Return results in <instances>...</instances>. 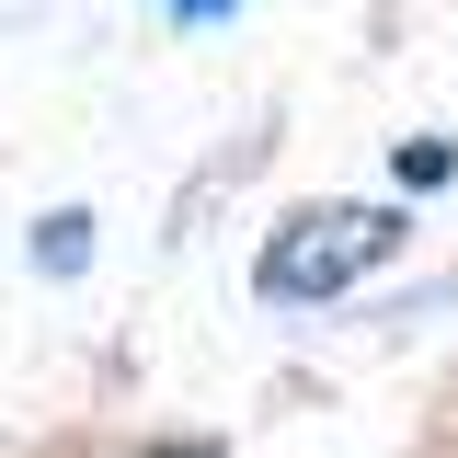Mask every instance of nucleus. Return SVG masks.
I'll return each instance as SVG.
<instances>
[{
	"label": "nucleus",
	"instance_id": "nucleus-1",
	"mask_svg": "<svg viewBox=\"0 0 458 458\" xmlns=\"http://www.w3.org/2000/svg\"><path fill=\"white\" fill-rule=\"evenodd\" d=\"M390 241H401L390 207H298V218L264 241L252 286H264V298H333V286H355L367 264H390Z\"/></svg>",
	"mask_w": 458,
	"mask_h": 458
},
{
	"label": "nucleus",
	"instance_id": "nucleus-2",
	"mask_svg": "<svg viewBox=\"0 0 458 458\" xmlns=\"http://www.w3.org/2000/svg\"><path fill=\"white\" fill-rule=\"evenodd\" d=\"M35 264H47V276H81V264H92V218H81V207L35 218Z\"/></svg>",
	"mask_w": 458,
	"mask_h": 458
},
{
	"label": "nucleus",
	"instance_id": "nucleus-3",
	"mask_svg": "<svg viewBox=\"0 0 458 458\" xmlns=\"http://www.w3.org/2000/svg\"><path fill=\"white\" fill-rule=\"evenodd\" d=\"M172 12H183V23H229L241 0H172Z\"/></svg>",
	"mask_w": 458,
	"mask_h": 458
},
{
	"label": "nucleus",
	"instance_id": "nucleus-4",
	"mask_svg": "<svg viewBox=\"0 0 458 458\" xmlns=\"http://www.w3.org/2000/svg\"><path fill=\"white\" fill-rule=\"evenodd\" d=\"M149 458H195V447H149Z\"/></svg>",
	"mask_w": 458,
	"mask_h": 458
}]
</instances>
